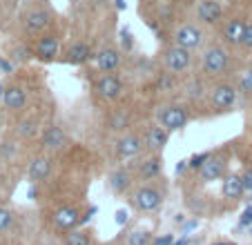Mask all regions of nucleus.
<instances>
[{
	"instance_id": "nucleus-44",
	"label": "nucleus",
	"mask_w": 252,
	"mask_h": 245,
	"mask_svg": "<svg viewBox=\"0 0 252 245\" xmlns=\"http://www.w3.org/2000/svg\"><path fill=\"white\" fill-rule=\"evenodd\" d=\"M0 174H2V165H0Z\"/></svg>"
},
{
	"instance_id": "nucleus-5",
	"label": "nucleus",
	"mask_w": 252,
	"mask_h": 245,
	"mask_svg": "<svg viewBox=\"0 0 252 245\" xmlns=\"http://www.w3.org/2000/svg\"><path fill=\"white\" fill-rule=\"evenodd\" d=\"M157 122L161 127H165L167 132H181L188 127L190 122V112L186 105L181 103H165L157 107Z\"/></svg>"
},
{
	"instance_id": "nucleus-3",
	"label": "nucleus",
	"mask_w": 252,
	"mask_h": 245,
	"mask_svg": "<svg viewBox=\"0 0 252 245\" xmlns=\"http://www.w3.org/2000/svg\"><path fill=\"white\" fill-rule=\"evenodd\" d=\"M54 18L56 16H54V11L47 5L36 2V5L27 7L20 14V27H23V31L27 36H40V33L49 31V27L54 25Z\"/></svg>"
},
{
	"instance_id": "nucleus-18",
	"label": "nucleus",
	"mask_w": 252,
	"mask_h": 245,
	"mask_svg": "<svg viewBox=\"0 0 252 245\" xmlns=\"http://www.w3.org/2000/svg\"><path fill=\"white\" fill-rule=\"evenodd\" d=\"M40 145H43V150L49 152V154H58V152H63L67 147L65 129L58 127V125H49V127H45V132L40 134Z\"/></svg>"
},
{
	"instance_id": "nucleus-7",
	"label": "nucleus",
	"mask_w": 252,
	"mask_h": 245,
	"mask_svg": "<svg viewBox=\"0 0 252 245\" xmlns=\"http://www.w3.org/2000/svg\"><path fill=\"white\" fill-rule=\"evenodd\" d=\"M32 54L40 62H54L61 56V38L52 31H45L40 36H33L32 40Z\"/></svg>"
},
{
	"instance_id": "nucleus-4",
	"label": "nucleus",
	"mask_w": 252,
	"mask_h": 245,
	"mask_svg": "<svg viewBox=\"0 0 252 245\" xmlns=\"http://www.w3.org/2000/svg\"><path fill=\"white\" fill-rule=\"evenodd\" d=\"M239 100V87L230 80H214L208 90V105L212 112H230Z\"/></svg>"
},
{
	"instance_id": "nucleus-16",
	"label": "nucleus",
	"mask_w": 252,
	"mask_h": 245,
	"mask_svg": "<svg viewBox=\"0 0 252 245\" xmlns=\"http://www.w3.org/2000/svg\"><path fill=\"white\" fill-rule=\"evenodd\" d=\"M246 18L241 16H232V18L221 23V40L225 47H241V38L246 31Z\"/></svg>"
},
{
	"instance_id": "nucleus-15",
	"label": "nucleus",
	"mask_w": 252,
	"mask_h": 245,
	"mask_svg": "<svg viewBox=\"0 0 252 245\" xmlns=\"http://www.w3.org/2000/svg\"><path fill=\"white\" fill-rule=\"evenodd\" d=\"M167 141H170V132H167L165 127H161L158 122L148 125V129L143 134V145H145L148 154H163Z\"/></svg>"
},
{
	"instance_id": "nucleus-9",
	"label": "nucleus",
	"mask_w": 252,
	"mask_h": 245,
	"mask_svg": "<svg viewBox=\"0 0 252 245\" xmlns=\"http://www.w3.org/2000/svg\"><path fill=\"white\" fill-rule=\"evenodd\" d=\"M163 65H165V69L170 71V74L179 76V74H186L188 69L192 67V52L186 47H179V45H167L165 49H163Z\"/></svg>"
},
{
	"instance_id": "nucleus-37",
	"label": "nucleus",
	"mask_w": 252,
	"mask_h": 245,
	"mask_svg": "<svg viewBox=\"0 0 252 245\" xmlns=\"http://www.w3.org/2000/svg\"><path fill=\"white\" fill-rule=\"evenodd\" d=\"M5 92H7V85L5 83H0V105L5 103Z\"/></svg>"
},
{
	"instance_id": "nucleus-46",
	"label": "nucleus",
	"mask_w": 252,
	"mask_h": 245,
	"mask_svg": "<svg viewBox=\"0 0 252 245\" xmlns=\"http://www.w3.org/2000/svg\"><path fill=\"white\" fill-rule=\"evenodd\" d=\"M110 245H116V243H110Z\"/></svg>"
},
{
	"instance_id": "nucleus-1",
	"label": "nucleus",
	"mask_w": 252,
	"mask_h": 245,
	"mask_svg": "<svg viewBox=\"0 0 252 245\" xmlns=\"http://www.w3.org/2000/svg\"><path fill=\"white\" fill-rule=\"evenodd\" d=\"M230 69H232L230 47L214 43V45H208V47L201 52V71H203L205 78L221 80L223 76L230 74Z\"/></svg>"
},
{
	"instance_id": "nucleus-30",
	"label": "nucleus",
	"mask_w": 252,
	"mask_h": 245,
	"mask_svg": "<svg viewBox=\"0 0 252 245\" xmlns=\"http://www.w3.org/2000/svg\"><path fill=\"white\" fill-rule=\"evenodd\" d=\"M210 156H212L210 152H203V154H194L190 160H188V167H190V170H196V172H199V167L203 165V163L210 158Z\"/></svg>"
},
{
	"instance_id": "nucleus-31",
	"label": "nucleus",
	"mask_w": 252,
	"mask_h": 245,
	"mask_svg": "<svg viewBox=\"0 0 252 245\" xmlns=\"http://www.w3.org/2000/svg\"><path fill=\"white\" fill-rule=\"evenodd\" d=\"M241 47L246 52H252V20L246 23V31H243V38H241Z\"/></svg>"
},
{
	"instance_id": "nucleus-35",
	"label": "nucleus",
	"mask_w": 252,
	"mask_h": 245,
	"mask_svg": "<svg viewBox=\"0 0 252 245\" xmlns=\"http://www.w3.org/2000/svg\"><path fill=\"white\" fill-rule=\"evenodd\" d=\"M121 36H123V47L129 52V49H132V36H129V31H123Z\"/></svg>"
},
{
	"instance_id": "nucleus-34",
	"label": "nucleus",
	"mask_w": 252,
	"mask_h": 245,
	"mask_svg": "<svg viewBox=\"0 0 252 245\" xmlns=\"http://www.w3.org/2000/svg\"><path fill=\"white\" fill-rule=\"evenodd\" d=\"M241 179H243V187H246V189H252V170H246V172H243Z\"/></svg>"
},
{
	"instance_id": "nucleus-41",
	"label": "nucleus",
	"mask_w": 252,
	"mask_h": 245,
	"mask_svg": "<svg viewBox=\"0 0 252 245\" xmlns=\"http://www.w3.org/2000/svg\"><path fill=\"white\" fill-rule=\"evenodd\" d=\"M212 245H234V243H230V241H219V243H212Z\"/></svg>"
},
{
	"instance_id": "nucleus-13",
	"label": "nucleus",
	"mask_w": 252,
	"mask_h": 245,
	"mask_svg": "<svg viewBox=\"0 0 252 245\" xmlns=\"http://www.w3.org/2000/svg\"><path fill=\"white\" fill-rule=\"evenodd\" d=\"M145 150V145H143V136H138V134L134 132H123L119 134V138H116L114 143V152L119 158H136L141 152Z\"/></svg>"
},
{
	"instance_id": "nucleus-40",
	"label": "nucleus",
	"mask_w": 252,
	"mask_h": 245,
	"mask_svg": "<svg viewBox=\"0 0 252 245\" xmlns=\"http://www.w3.org/2000/svg\"><path fill=\"white\" fill-rule=\"evenodd\" d=\"M172 245H188V239H186V236H183V239L179 241V243H172Z\"/></svg>"
},
{
	"instance_id": "nucleus-39",
	"label": "nucleus",
	"mask_w": 252,
	"mask_h": 245,
	"mask_svg": "<svg viewBox=\"0 0 252 245\" xmlns=\"http://www.w3.org/2000/svg\"><path fill=\"white\" fill-rule=\"evenodd\" d=\"M0 245H23V243H20L18 239H5V241H2V243H0Z\"/></svg>"
},
{
	"instance_id": "nucleus-43",
	"label": "nucleus",
	"mask_w": 252,
	"mask_h": 245,
	"mask_svg": "<svg viewBox=\"0 0 252 245\" xmlns=\"http://www.w3.org/2000/svg\"><path fill=\"white\" fill-rule=\"evenodd\" d=\"M248 69H250V71H252V61H250V67H248Z\"/></svg>"
},
{
	"instance_id": "nucleus-11",
	"label": "nucleus",
	"mask_w": 252,
	"mask_h": 245,
	"mask_svg": "<svg viewBox=\"0 0 252 245\" xmlns=\"http://www.w3.org/2000/svg\"><path fill=\"white\" fill-rule=\"evenodd\" d=\"M94 92L100 100H105V103H114V100H119L121 96H123V80H121L114 71H112V74H103V76L96 78Z\"/></svg>"
},
{
	"instance_id": "nucleus-14",
	"label": "nucleus",
	"mask_w": 252,
	"mask_h": 245,
	"mask_svg": "<svg viewBox=\"0 0 252 245\" xmlns=\"http://www.w3.org/2000/svg\"><path fill=\"white\" fill-rule=\"evenodd\" d=\"M228 174V158L223 154L210 156L203 165L199 167V181L201 183H212V181H223Z\"/></svg>"
},
{
	"instance_id": "nucleus-24",
	"label": "nucleus",
	"mask_w": 252,
	"mask_h": 245,
	"mask_svg": "<svg viewBox=\"0 0 252 245\" xmlns=\"http://www.w3.org/2000/svg\"><path fill=\"white\" fill-rule=\"evenodd\" d=\"M63 245H94V234H92V230L76 227V230L65 232Z\"/></svg>"
},
{
	"instance_id": "nucleus-29",
	"label": "nucleus",
	"mask_w": 252,
	"mask_h": 245,
	"mask_svg": "<svg viewBox=\"0 0 252 245\" xmlns=\"http://www.w3.org/2000/svg\"><path fill=\"white\" fill-rule=\"evenodd\" d=\"M237 87H239V94L252 96V71H250V69H246L241 76H239Z\"/></svg>"
},
{
	"instance_id": "nucleus-22",
	"label": "nucleus",
	"mask_w": 252,
	"mask_h": 245,
	"mask_svg": "<svg viewBox=\"0 0 252 245\" xmlns=\"http://www.w3.org/2000/svg\"><path fill=\"white\" fill-rule=\"evenodd\" d=\"M49 174H52V158L47 154H40L36 158H32V163L27 167V179L32 183H43V181L49 179Z\"/></svg>"
},
{
	"instance_id": "nucleus-36",
	"label": "nucleus",
	"mask_w": 252,
	"mask_h": 245,
	"mask_svg": "<svg viewBox=\"0 0 252 245\" xmlns=\"http://www.w3.org/2000/svg\"><path fill=\"white\" fill-rule=\"evenodd\" d=\"M116 223H119V225L127 223V212H125V210H119V212H116Z\"/></svg>"
},
{
	"instance_id": "nucleus-12",
	"label": "nucleus",
	"mask_w": 252,
	"mask_h": 245,
	"mask_svg": "<svg viewBox=\"0 0 252 245\" xmlns=\"http://www.w3.org/2000/svg\"><path fill=\"white\" fill-rule=\"evenodd\" d=\"M194 16L199 25L214 27L223 20V5H221V0H196Z\"/></svg>"
},
{
	"instance_id": "nucleus-33",
	"label": "nucleus",
	"mask_w": 252,
	"mask_h": 245,
	"mask_svg": "<svg viewBox=\"0 0 252 245\" xmlns=\"http://www.w3.org/2000/svg\"><path fill=\"white\" fill-rule=\"evenodd\" d=\"M172 243H174L172 234H165V236H161V239H154L152 241V245H172Z\"/></svg>"
},
{
	"instance_id": "nucleus-23",
	"label": "nucleus",
	"mask_w": 252,
	"mask_h": 245,
	"mask_svg": "<svg viewBox=\"0 0 252 245\" xmlns=\"http://www.w3.org/2000/svg\"><path fill=\"white\" fill-rule=\"evenodd\" d=\"M221 192H223V196L228 198V201H239V198L243 196V192H246L243 179L239 174H225L223 185H221Z\"/></svg>"
},
{
	"instance_id": "nucleus-32",
	"label": "nucleus",
	"mask_w": 252,
	"mask_h": 245,
	"mask_svg": "<svg viewBox=\"0 0 252 245\" xmlns=\"http://www.w3.org/2000/svg\"><path fill=\"white\" fill-rule=\"evenodd\" d=\"M239 225L241 227H248V225H252V205L246 210V212L241 214V221H239Z\"/></svg>"
},
{
	"instance_id": "nucleus-10",
	"label": "nucleus",
	"mask_w": 252,
	"mask_h": 245,
	"mask_svg": "<svg viewBox=\"0 0 252 245\" xmlns=\"http://www.w3.org/2000/svg\"><path fill=\"white\" fill-rule=\"evenodd\" d=\"M83 223H85V218H83V210L78 205H61L52 212V225L61 232L76 230Z\"/></svg>"
},
{
	"instance_id": "nucleus-42",
	"label": "nucleus",
	"mask_w": 252,
	"mask_h": 245,
	"mask_svg": "<svg viewBox=\"0 0 252 245\" xmlns=\"http://www.w3.org/2000/svg\"><path fill=\"white\" fill-rule=\"evenodd\" d=\"M25 2H32V5H36V2H43V0H25Z\"/></svg>"
},
{
	"instance_id": "nucleus-45",
	"label": "nucleus",
	"mask_w": 252,
	"mask_h": 245,
	"mask_svg": "<svg viewBox=\"0 0 252 245\" xmlns=\"http://www.w3.org/2000/svg\"><path fill=\"white\" fill-rule=\"evenodd\" d=\"M250 234H252V225H250Z\"/></svg>"
},
{
	"instance_id": "nucleus-38",
	"label": "nucleus",
	"mask_w": 252,
	"mask_h": 245,
	"mask_svg": "<svg viewBox=\"0 0 252 245\" xmlns=\"http://www.w3.org/2000/svg\"><path fill=\"white\" fill-rule=\"evenodd\" d=\"M36 245H61L58 241H54V239H45V241H38Z\"/></svg>"
},
{
	"instance_id": "nucleus-21",
	"label": "nucleus",
	"mask_w": 252,
	"mask_h": 245,
	"mask_svg": "<svg viewBox=\"0 0 252 245\" xmlns=\"http://www.w3.org/2000/svg\"><path fill=\"white\" fill-rule=\"evenodd\" d=\"M92 58H94L92 45L83 43V40H76V43H71L69 47L65 49V58H63V61H65L67 65H85Z\"/></svg>"
},
{
	"instance_id": "nucleus-26",
	"label": "nucleus",
	"mask_w": 252,
	"mask_h": 245,
	"mask_svg": "<svg viewBox=\"0 0 252 245\" xmlns=\"http://www.w3.org/2000/svg\"><path fill=\"white\" fill-rule=\"evenodd\" d=\"M110 129H114V132L123 134L129 129V116L125 112H116L110 116Z\"/></svg>"
},
{
	"instance_id": "nucleus-25",
	"label": "nucleus",
	"mask_w": 252,
	"mask_h": 245,
	"mask_svg": "<svg viewBox=\"0 0 252 245\" xmlns=\"http://www.w3.org/2000/svg\"><path fill=\"white\" fill-rule=\"evenodd\" d=\"M36 134H38V118H25L18 122V136L32 141V138H36Z\"/></svg>"
},
{
	"instance_id": "nucleus-17",
	"label": "nucleus",
	"mask_w": 252,
	"mask_h": 245,
	"mask_svg": "<svg viewBox=\"0 0 252 245\" xmlns=\"http://www.w3.org/2000/svg\"><path fill=\"white\" fill-rule=\"evenodd\" d=\"M94 62L103 74H112V71H116L121 67L123 56H121V52L114 45H105L103 49H98V52L94 54Z\"/></svg>"
},
{
	"instance_id": "nucleus-20",
	"label": "nucleus",
	"mask_w": 252,
	"mask_h": 245,
	"mask_svg": "<svg viewBox=\"0 0 252 245\" xmlns=\"http://www.w3.org/2000/svg\"><path fill=\"white\" fill-rule=\"evenodd\" d=\"M2 107L11 114L23 112V109L27 107V90H25V85H20V83H11V85H7Z\"/></svg>"
},
{
	"instance_id": "nucleus-8",
	"label": "nucleus",
	"mask_w": 252,
	"mask_h": 245,
	"mask_svg": "<svg viewBox=\"0 0 252 245\" xmlns=\"http://www.w3.org/2000/svg\"><path fill=\"white\" fill-rule=\"evenodd\" d=\"M134 176H136L138 183H150V181H157L163 174V154H145L143 158L129 163Z\"/></svg>"
},
{
	"instance_id": "nucleus-19",
	"label": "nucleus",
	"mask_w": 252,
	"mask_h": 245,
	"mask_svg": "<svg viewBox=\"0 0 252 245\" xmlns=\"http://www.w3.org/2000/svg\"><path fill=\"white\" fill-rule=\"evenodd\" d=\"M134 181H136V176H134L132 167H116V170H112L110 174H107V187L112 189L114 194H125L132 189Z\"/></svg>"
},
{
	"instance_id": "nucleus-27",
	"label": "nucleus",
	"mask_w": 252,
	"mask_h": 245,
	"mask_svg": "<svg viewBox=\"0 0 252 245\" xmlns=\"http://www.w3.org/2000/svg\"><path fill=\"white\" fill-rule=\"evenodd\" d=\"M16 223V212L5 205H0V234H7V232L14 227Z\"/></svg>"
},
{
	"instance_id": "nucleus-6",
	"label": "nucleus",
	"mask_w": 252,
	"mask_h": 245,
	"mask_svg": "<svg viewBox=\"0 0 252 245\" xmlns=\"http://www.w3.org/2000/svg\"><path fill=\"white\" fill-rule=\"evenodd\" d=\"M172 43L179 47H186L190 52H196L205 45V31L203 25L199 23H183L172 31Z\"/></svg>"
},
{
	"instance_id": "nucleus-2",
	"label": "nucleus",
	"mask_w": 252,
	"mask_h": 245,
	"mask_svg": "<svg viewBox=\"0 0 252 245\" xmlns=\"http://www.w3.org/2000/svg\"><path fill=\"white\" fill-rule=\"evenodd\" d=\"M163 201H165V189L158 187L154 181H150V183H138L136 187L129 192V203L134 205V210H138V212H143V214L158 210L163 205Z\"/></svg>"
},
{
	"instance_id": "nucleus-28",
	"label": "nucleus",
	"mask_w": 252,
	"mask_h": 245,
	"mask_svg": "<svg viewBox=\"0 0 252 245\" xmlns=\"http://www.w3.org/2000/svg\"><path fill=\"white\" fill-rule=\"evenodd\" d=\"M152 232L148 230H132L127 234V245H152Z\"/></svg>"
}]
</instances>
